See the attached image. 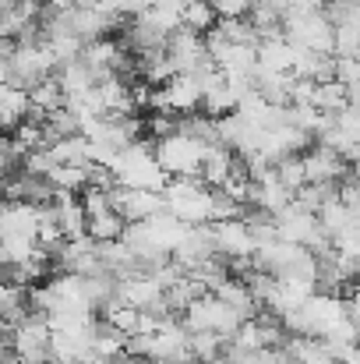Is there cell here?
<instances>
[{
  "label": "cell",
  "mask_w": 360,
  "mask_h": 364,
  "mask_svg": "<svg viewBox=\"0 0 360 364\" xmlns=\"http://www.w3.org/2000/svg\"><path fill=\"white\" fill-rule=\"evenodd\" d=\"M166 53H170V60L177 64L180 75H195V71H202L212 60L209 57V46H205V36L202 32H191V28H177L170 36V43H166Z\"/></svg>",
  "instance_id": "6"
},
{
  "label": "cell",
  "mask_w": 360,
  "mask_h": 364,
  "mask_svg": "<svg viewBox=\"0 0 360 364\" xmlns=\"http://www.w3.org/2000/svg\"><path fill=\"white\" fill-rule=\"evenodd\" d=\"M219 14L212 11V4L209 0H187L184 4V28H191V32H212L219 21H216Z\"/></svg>",
  "instance_id": "23"
},
{
  "label": "cell",
  "mask_w": 360,
  "mask_h": 364,
  "mask_svg": "<svg viewBox=\"0 0 360 364\" xmlns=\"http://www.w3.org/2000/svg\"><path fill=\"white\" fill-rule=\"evenodd\" d=\"M230 340L216 336V333H191V358L202 364H216L223 354H227Z\"/></svg>",
  "instance_id": "22"
},
{
  "label": "cell",
  "mask_w": 360,
  "mask_h": 364,
  "mask_svg": "<svg viewBox=\"0 0 360 364\" xmlns=\"http://www.w3.org/2000/svg\"><path fill=\"white\" fill-rule=\"evenodd\" d=\"M339 202H343V205L360 220V177L357 173H350V177L339 184Z\"/></svg>",
  "instance_id": "30"
},
{
  "label": "cell",
  "mask_w": 360,
  "mask_h": 364,
  "mask_svg": "<svg viewBox=\"0 0 360 364\" xmlns=\"http://www.w3.org/2000/svg\"><path fill=\"white\" fill-rule=\"evenodd\" d=\"M89 170L92 166H57L53 170V184L60 195H78V191H89Z\"/></svg>",
  "instance_id": "26"
},
{
  "label": "cell",
  "mask_w": 360,
  "mask_h": 364,
  "mask_svg": "<svg viewBox=\"0 0 360 364\" xmlns=\"http://www.w3.org/2000/svg\"><path fill=\"white\" fill-rule=\"evenodd\" d=\"M99 92H103V103H107V117H131L138 110V89L120 75L99 82Z\"/></svg>",
  "instance_id": "14"
},
{
  "label": "cell",
  "mask_w": 360,
  "mask_h": 364,
  "mask_svg": "<svg viewBox=\"0 0 360 364\" xmlns=\"http://www.w3.org/2000/svg\"><path fill=\"white\" fill-rule=\"evenodd\" d=\"M212 258H219V251H216V237H212V223H209V227H191L187 241L173 251V262H177L187 276H198Z\"/></svg>",
  "instance_id": "8"
},
{
  "label": "cell",
  "mask_w": 360,
  "mask_h": 364,
  "mask_svg": "<svg viewBox=\"0 0 360 364\" xmlns=\"http://www.w3.org/2000/svg\"><path fill=\"white\" fill-rule=\"evenodd\" d=\"M265 4H272V7H276V11H283V18H286V14L293 11V4H297V0H265Z\"/></svg>",
  "instance_id": "37"
},
{
  "label": "cell",
  "mask_w": 360,
  "mask_h": 364,
  "mask_svg": "<svg viewBox=\"0 0 360 364\" xmlns=\"http://www.w3.org/2000/svg\"><path fill=\"white\" fill-rule=\"evenodd\" d=\"M114 209L127 223H148L152 216H159L166 209V198L159 191H138V188H114Z\"/></svg>",
  "instance_id": "7"
},
{
  "label": "cell",
  "mask_w": 360,
  "mask_h": 364,
  "mask_svg": "<svg viewBox=\"0 0 360 364\" xmlns=\"http://www.w3.org/2000/svg\"><path fill=\"white\" fill-rule=\"evenodd\" d=\"M53 209H57V223H60L67 241L89 237V213H85V202L78 195H60Z\"/></svg>",
  "instance_id": "15"
},
{
  "label": "cell",
  "mask_w": 360,
  "mask_h": 364,
  "mask_svg": "<svg viewBox=\"0 0 360 364\" xmlns=\"http://www.w3.org/2000/svg\"><path fill=\"white\" fill-rule=\"evenodd\" d=\"M276 177L293 191V195H300L311 181H307V170H304V156H290V159H283L279 166H276Z\"/></svg>",
  "instance_id": "27"
},
{
  "label": "cell",
  "mask_w": 360,
  "mask_h": 364,
  "mask_svg": "<svg viewBox=\"0 0 360 364\" xmlns=\"http://www.w3.org/2000/svg\"><path fill=\"white\" fill-rule=\"evenodd\" d=\"M304 170H307L311 184H343L350 177L347 159L336 149H329V145H311L304 152Z\"/></svg>",
  "instance_id": "9"
},
{
  "label": "cell",
  "mask_w": 360,
  "mask_h": 364,
  "mask_svg": "<svg viewBox=\"0 0 360 364\" xmlns=\"http://www.w3.org/2000/svg\"><path fill=\"white\" fill-rule=\"evenodd\" d=\"M114 177H117V184L124 188H138V191H166V184H170V173L159 166V159H156V145H148V141H134L131 149H124L117 159V166H114Z\"/></svg>",
  "instance_id": "2"
},
{
  "label": "cell",
  "mask_w": 360,
  "mask_h": 364,
  "mask_svg": "<svg viewBox=\"0 0 360 364\" xmlns=\"http://www.w3.org/2000/svg\"><path fill=\"white\" fill-rule=\"evenodd\" d=\"M293 107H318V82L297 78V85H293Z\"/></svg>",
  "instance_id": "32"
},
{
  "label": "cell",
  "mask_w": 360,
  "mask_h": 364,
  "mask_svg": "<svg viewBox=\"0 0 360 364\" xmlns=\"http://www.w3.org/2000/svg\"><path fill=\"white\" fill-rule=\"evenodd\" d=\"M244 364H279V354L276 350H261V354H251Z\"/></svg>",
  "instance_id": "34"
},
{
  "label": "cell",
  "mask_w": 360,
  "mask_h": 364,
  "mask_svg": "<svg viewBox=\"0 0 360 364\" xmlns=\"http://www.w3.org/2000/svg\"><path fill=\"white\" fill-rule=\"evenodd\" d=\"M184 4H187V0H152V7H173V11H184ZM152 7H148V11H152Z\"/></svg>",
  "instance_id": "36"
},
{
  "label": "cell",
  "mask_w": 360,
  "mask_h": 364,
  "mask_svg": "<svg viewBox=\"0 0 360 364\" xmlns=\"http://www.w3.org/2000/svg\"><path fill=\"white\" fill-rule=\"evenodd\" d=\"M212 237H216V251L230 262L237 258H254L258 244L251 237V227L244 220H227V223H212Z\"/></svg>",
  "instance_id": "10"
},
{
  "label": "cell",
  "mask_w": 360,
  "mask_h": 364,
  "mask_svg": "<svg viewBox=\"0 0 360 364\" xmlns=\"http://www.w3.org/2000/svg\"><path fill=\"white\" fill-rule=\"evenodd\" d=\"M350 107L360 110V85H350Z\"/></svg>",
  "instance_id": "39"
},
{
  "label": "cell",
  "mask_w": 360,
  "mask_h": 364,
  "mask_svg": "<svg viewBox=\"0 0 360 364\" xmlns=\"http://www.w3.org/2000/svg\"><path fill=\"white\" fill-rule=\"evenodd\" d=\"M258 92L268 107H293V85L297 75H276V71H261L258 68Z\"/></svg>",
  "instance_id": "18"
},
{
  "label": "cell",
  "mask_w": 360,
  "mask_h": 364,
  "mask_svg": "<svg viewBox=\"0 0 360 364\" xmlns=\"http://www.w3.org/2000/svg\"><path fill=\"white\" fill-rule=\"evenodd\" d=\"M127 230V220L120 213H103V216H92L89 220V237L96 244H107V241H120Z\"/></svg>",
  "instance_id": "24"
},
{
  "label": "cell",
  "mask_w": 360,
  "mask_h": 364,
  "mask_svg": "<svg viewBox=\"0 0 360 364\" xmlns=\"http://www.w3.org/2000/svg\"><path fill=\"white\" fill-rule=\"evenodd\" d=\"M145 227H148V237H152V244H156L163 255H170V258H173V251L187 241V234H191V227H187L184 220H177L170 209H163L159 216H152Z\"/></svg>",
  "instance_id": "12"
},
{
  "label": "cell",
  "mask_w": 360,
  "mask_h": 364,
  "mask_svg": "<svg viewBox=\"0 0 360 364\" xmlns=\"http://www.w3.org/2000/svg\"><path fill=\"white\" fill-rule=\"evenodd\" d=\"M300 318H304V333L315 336V340H329L347 318H350V301L336 297V294H315L304 308H300Z\"/></svg>",
  "instance_id": "5"
},
{
  "label": "cell",
  "mask_w": 360,
  "mask_h": 364,
  "mask_svg": "<svg viewBox=\"0 0 360 364\" xmlns=\"http://www.w3.org/2000/svg\"><path fill=\"white\" fill-rule=\"evenodd\" d=\"M318 220H322V227H325V234H329L332 241H336L339 234H347L354 223H360L357 216H354V213H350V209H347L339 198H332V202H329V205L318 213Z\"/></svg>",
  "instance_id": "21"
},
{
  "label": "cell",
  "mask_w": 360,
  "mask_h": 364,
  "mask_svg": "<svg viewBox=\"0 0 360 364\" xmlns=\"http://www.w3.org/2000/svg\"><path fill=\"white\" fill-rule=\"evenodd\" d=\"M46 4H50L53 11H60V14H71V11H75L82 0H46Z\"/></svg>",
  "instance_id": "35"
},
{
  "label": "cell",
  "mask_w": 360,
  "mask_h": 364,
  "mask_svg": "<svg viewBox=\"0 0 360 364\" xmlns=\"http://www.w3.org/2000/svg\"><path fill=\"white\" fill-rule=\"evenodd\" d=\"M350 318H354V322L360 326V290L354 294V297H350Z\"/></svg>",
  "instance_id": "38"
},
{
  "label": "cell",
  "mask_w": 360,
  "mask_h": 364,
  "mask_svg": "<svg viewBox=\"0 0 360 364\" xmlns=\"http://www.w3.org/2000/svg\"><path fill=\"white\" fill-rule=\"evenodd\" d=\"M336 82H343L347 89L360 85V57H336Z\"/></svg>",
  "instance_id": "31"
},
{
  "label": "cell",
  "mask_w": 360,
  "mask_h": 364,
  "mask_svg": "<svg viewBox=\"0 0 360 364\" xmlns=\"http://www.w3.org/2000/svg\"><path fill=\"white\" fill-rule=\"evenodd\" d=\"M53 364H60V361H53Z\"/></svg>",
  "instance_id": "40"
},
{
  "label": "cell",
  "mask_w": 360,
  "mask_h": 364,
  "mask_svg": "<svg viewBox=\"0 0 360 364\" xmlns=\"http://www.w3.org/2000/svg\"><path fill=\"white\" fill-rule=\"evenodd\" d=\"M240 326H244V318H240L227 301H219L216 294L198 297V301L184 311V329H187V333H216V336H223V340H234Z\"/></svg>",
  "instance_id": "4"
},
{
  "label": "cell",
  "mask_w": 360,
  "mask_h": 364,
  "mask_svg": "<svg viewBox=\"0 0 360 364\" xmlns=\"http://www.w3.org/2000/svg\"><path fill=\"white\" fill-rule=\"evenodd\" d=\"M237 156H234V149H227V145H212L209 149V156H205V166H202V181L212 188V191H219V188H227V181L237 173Z\"/></svg>",
  "instance_id": "16"
},
{
  "label": "cell",
  "mask_w": 360,
  "mask_h": 364,
  "mask_svg": "<svg viewBox=\"0 0 360 364\" xmlns=\"http://www.w3.org/2000/svg\"><path fill=\"white\" fill-rule=\"evenodd\" d=\"M36 107H32V92L28 89H21V85H4L0 89V121L7 131H14L18 124L28 121V114H32Z\"/></svg>",
  "instance_id": "17"
},
{
  "label": "cell",
  "mask_w": 360,
  "mask_h": 364,
  "mask_svg": "<svg viewBox=\"0 0 360 364\" xmlns=\"http://www.w3.org/2000/svg\"><path fill=\"white\" fill-rule=\"evenodd\" d=\"M28 92H32V107H36L39 117H50V114H57V110L67 107V96H64V89H60L57 78H46L36 89H28Z\"/></svg>",
  "instance_id": "20"
},
{
  "label": "cell",
  "mask_w": 360,
  "mask_h": 364,
  "mask_svg": "<svg viewBox=\"0 0 360 364\" xmlns=\"http://www.w3.org/2000/svg\"><path fill=\"white\" fill-rule=\"evenodd\" d=\"M117 14H134V18H141L148 7H152V0H107Z\"/></svg>",
  "instance_id": "33"
},
{
  "label": "cell",
  "mask_w": 360,
  "mask_h": 364,
  "mask_svg": "<svg viewBox=\"0 0 360 364\" xmlns=\"http://www.w3.org/2000/svg\"><path fill=\"white\" fill-rule=\"evenodd\" d=\"M209 4L219 14V21H227V18H247L258 0H209Z\"/></svg>",
  "instance_id": "29"
},
{
  "label": "cell",
  "mask_w": 360,
  "mask_h": 364,
  "mask_svg": "<svg viewBox=\"0 0 360 364\" xmlns=\"http://www.w3.org/2000/svg\"><path fill=\"white\" fill-rule=\"evenodd\" d=\"M163 198H166V209L177 220H184L187 227H209L212 223L216 191L202 177H170Z\"/></svg>",
  "instance_id": "1"
},
{
  "label": "cell",
  "mask_w": 360,
  "mask_h": 364,
  "mask_svg": "<svg viewBox=\"0 0 360 364\" xmlns=\"http://www.w3.org/2000/svg\"><path fill=\"white\" fill-rule=\"evenodd\" d=\"M336 57H360L357 25H336Z\"/></svg>",
  "instance_id": "28"
},
{
  "label": "cell",
  "mask_w": 360,
  "mask_h": 364,
  "mask_svg": "<svg viewBox=\"0 0 360 364\" xmlns=\"http://www.w3.org/2000/svg\"><path fill=\"white\" fill-rule=\"evenodd\" d=\"M350 107V89L343 82H322L318 85V110L322 114H343Z\"/></svg>",
  "instance_id": "25"
},
{
  "label": "cell",
  "mask_w": 360,
  "mask_h": 364,
  "mask_svg": "<svg viewBox=\"0 0 360 364\" xmlns=\"http://www.w3.org/2000/svg\"><path fill=\"white\" fill-rule=\"evenodd\" d=\"M209 149L212 145L191 138L187 131H177V134L156 141V159H159V166L170 177H202V166H205Z\"/></svg>",
  "instance_id": "3"
},
{
  "label": "cell",
  "mask_w": 360,
  "mask_h": 364,
  "mask_svg": "<svg viewBox=\"0 0 360 364\" xmlns=\"http://www.w3.org/2000/svg\"><path fill=\"white\" fill-rule=\"evenodd\" d=\"M258 64H261V71L293 75V68H297V46H293L286 36L261 39V46H258Z\"/></svg>",
  "instance_id": "13"
},
{
  "label": "cell",
  "mask_w": 360,
  "mask_h": 364,
  "mask_svg": "<svg viewBox=\"0 0 360 364\" xmlns=\"http://www.w3.org/2000/svg\"><path fill=\"white\" fill-rule=\"evenodd\" d=\"M39 223H43V205H32V202H7L4 213H0V234L4 237L39 241Z\"/></svg>",
  "instance_id": "11"
},
{
  "label": "cell",
  "mask_w": 360,
  "mask_h": 364,
  "mask_svg": "<svg viewBox=\"0 0 360 364\" xmlns=\"http://www.w3.org/2000/svg\"><path fill=\"white\" fill-rule=\"evenodd\" d=\"M57 82H60V89H64V96H75V92H89V89H96L99 85V75L85 64V60H75V64H64L57 75H53Z\"/></svg>",
  "instance_id": "19"
}]
</instances>
